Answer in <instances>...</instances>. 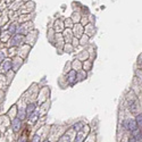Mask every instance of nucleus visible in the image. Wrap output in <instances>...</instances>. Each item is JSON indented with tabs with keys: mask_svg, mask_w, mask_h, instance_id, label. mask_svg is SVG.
I'll list each match as a JSON object with an SVG mask.
<instances>
[{
	"mask_svg": "<svg viewBox=\"0 0 142 142\" xmlns=\"http://www.w3.org/2000/svg\"><path fill=\"white\" fill-rule=\"evenodd\" d=\"M123 126L126 130L132 131V132H135L137 128V125H136V123H135V121H132V119H126V121H124Z\"/></svg>",
	"mask_w": 142,
	"mask_h": 142,
	"instance_id": "obj_1",
	"label": "nucleus"
},
{
	"mask_svg": "<svg viewBox=\"0 0 142 142\" xmlns=\"http://www.w3.org/2000/svg\"><path fill=\"white\" fill-rule=\"evenodd\" d=\"M34 8H35V5H34V3H32V1H27L25 5L21 7V10H22V12L27 13V14H28V13L33 12Z\"/></svg>",
	"mask_w": 142,
	"mask_h": 142,
	"instance_id": "obj_2",
	"label": "nucleus"
},
{
	"mask_svg": "<svg viewBox=\"0 0 142 142\" xmlns=\"http://www.w3.org/2000/svg\"><path fill=\"white\" fill-rule=\"evenodd\" d=\"M22 43H23V36L19 35V34H15L10 40V45H14V47L22 44Z\"/></svg>",
	"mask_w": 142,
	"mask_h": 142,
	"instance_id": "obj_3",
	"label": "nucleus"
},
{
	"mask_svg": "<svg viewBox=\"0 0 142 142\" xmlns=\"http://www.w3.org/2000/svg\"><path fill=\"white\" fill-rule=\"evenodd\" d=\"M76 76H77V73H76V71H74V69H72V71L67 74V81H68V83L71 85H73L74 83L76 82Z\"/></svg>",
	"mask_w": 142,
	"mask_h": 142,
	"instance_id": "obj_4",
	"label": "nucleus"
},
{
	"mask_svg": "<svg viewBox=\"0 0 142 142\" xmlns=\"http://www.w3.org/2000/svg\"><path fill=\"white\" fill-rule=\"evenodd\" d=\"M13 67V62L10 59H5L3 63V71L4 72H8L9 69H12Z\"/></svg>",
	"mask_w": 142,
	"mask_h": 142,
	"instance_id": "obj_5",
	"label": "nucleus"
},
{
	"mask_svg": "<svg viewBox=\"0 0 142 142\" xmlns=\"http://www.w3.org/2000/svg\"><path fill=\"white\" fill-rule=\"evenodd\" d=\"M31 28H32V23H31V22H27V23L22 24V26H21V33L26 34L28 30H31Z\"/></svg>",
	"mask_w": 142,
	"mask_h": 142,
	"instance_id": "obj_6",
	"label": "nucleus"
},
{
	"mask_svg": "<svg viewBox=\"0 0 142 142\" xmlns=\"http://www.w3.org/2000/svg\"><path fill=\"white\" fill-rule=\"evenodd\" d=\"M23 6V0H15L13 4H10V9L13 10H17Z\"/></svg>",
	"mask_w": 142,
	"mask_h": 142,
	"instance_id": "obj_7",
	"label": "nucleus"
},
{
	"mask_svg": "<svg viewBox=\"0 0 142 142\" xmlns=\"http://www.w3.org/2000/svg\"><path fill=\"white\" fill-rule=\"evenodd\" d=\"M21 126H22V122L19 118H15L14 121H13V130H14L15 132H18Z\"/></svg>",
	"mask_w": 142,
	"mask_h": 142,
	"instance_id": "obj_8",
	"label": "nucleus"
},
{
	"mask_svg": "<svg viewBox=\"0 0 142 142\" xmlns=\"http://www.w3.org/2000/svg\"><path fill=\"white\" fill-rule=\"evenodd\" d=\"M35 107H36V105L35 104H30L27 107H26V115L27 116H31L32 114L34 113V110H35Z\"/></svg>",
	"mask_w": 142,
	"mask_h": 142,
	"instance_id": "obj_9",
	"label": "nucleus"
},
{
	"mask_svg": "<svg viewBox=\"0 0 142 142\" xmlns=\"http://www.w3.org/2000/svg\"><path fill=\"white\" fill-rule=\"evenodd\" d=\"M83 140H84V134L81 132H78L77 134H76V139H75V142H83Z\"/></svg>",
	"mask_w": 142,
	"mask_h": 142,
	"instance_id": "obj_10",
	"label": "nucleus"
},
{
	"mask_svg": "<svg viewBox=\"0 0 142 142\" xmlns=\"http://www.w3.org/2000/svg\"><path fill=\"white\" fill-rule=\"evenodd\" d=\"M83 126H84V124H83L82 122H80V123L75 124V125L73 126V128H74V130H75V131H77V132H80V131H81V128H82Z\"/></svg>",
	"mask_w": 142,
	"mask_h": 142,
	"instance_id": "obj_11",
	"label": "nucleus"
},
{
	"mask_svg": "<svg viewBox=\"0 0 142 142\" xmlns=\"http://www.w3.org/2000/svg\"><path fill=\"white\" fill-rule=\"evenodd\" d=\"M16 30H17V25H16V24H13V25H10L9 32H8V33H10V34L16 33Z\"/></svg>",
	"mask_w": 142,
	"mask_h": 142,
	"instance_id": "obj_12",
	"label": "nucleus"
},
{
	"mask_svg": "<svg viewBox=\"0 0 142 142\" xmlns=\"http://www.w3.org/2000/svg\"><path fill=\"white\" fill-rule=\"evenodd\" d=\"M135 123H136L137 126L141 127V123H142V115H141V114H139V115L136 116V121H135Z\"/></svg>",
	"mask_w": 142,
	"mask_h": 142,
	"instance_id": "obj_13",
	"label": "nucleus"
},
{
	"mask_svg": "<svg viewBox=\"0 0 142 142\" xmlns=\"http://www.w3.org/2000/svg\"><path fill=\"white\" fill-rule=\"evenodd\" d=\"M59 142H69V136L68 135H66V134H64L59 139Z\"/></svg>",
	"mask_w": 142,
	"mask_h": 142,
	"instance_id": "obj_14",
	"label": "nucleus"
},
{
	"mask_svg": "<svg viewBox=\"0 0 142 142\" xmlns=\"http://www.w3.org/2000/svg\"><path fill=\"white\" fill-rule=\"evenodd\" d=\"M6 50H0V62L5 60V56H6Z\"/></svg>",
	"mask_w": 142,
	"mask_h": 142,
	"instance_id": "obj_15",
	"label": "nucleus"
},
{
	"mask_svg": "<svg viewBox=\"0 0 142 142\" xmlns=\"http://www.w3.org/2000/svg\"><path fill=\"white\" fill-rule=\"evenodd\" d=\"M65 25H66L67 27H72V26H73V22H72V19L71 18L66 19V21H65Z\"/></svg>",
	"mask_w": 142,
	"mask_h": 142,
	"instance_id": "obj_16",
	"label": "nucleus"
},
{
	"mask_svg": "<svg viewBox=\"0 0 142 142\" xmlns=\"http://www.w3.org/2000/svg\"><path fill=\"white\" fill-rule=\"evenodd\" d=\"M32 142H40V136H39L38 134L34 135L33 139H32Z\"/></svg>",
	"mask_w": 142,
	"mask_h": 142,
	"instance_id": "obj_17",
	"label": "nucleus"
},
{
	"mask_svg": "<svg viewBox=\"0 0 142 142\" xmlns=\"http://www.w3.org/2000/svg\"><path fill=\"white\" fill-rule=\"evenodd\" d=\"M33 115H34V116H33V117H32V118H31V122H33V123H34V122H35V121H36V119H38V117H39V115H38V114H36V113H34V114H33Z\"/></svg>",
	"mask_w": 142,
	"mask_h": 142,
	"instance_id": "obj_18",
	"label": "nucleus"
},
{
	"mask_svg": "<svg viewBox=\"0 0 142 142\" xmlns=\"http://www.w3.org/2000/svg\"><path fill=\"white\" fill-rule=\"evenodd\" d=\"M14 1H15V0H4V3H5L6 5H7V4H8V5H10V4H13Z\"/></svg>",
	"mask_w": 142,
	"mask_h": 142,
	"instance_id": "obj_19",
	"label": "nucleus"
},
{
	"mask_svg": "<svg viewBox=\"0 0 142 142\" xmlns=\"http://www.w3.org/2000/svg\"><path fill=\"white\" fill-rule=\"evenodd\" d=\"M73 67H74V71H75L76 67H77V68H80V67H81V64H78V63H77V64H76V63H74V64H73Z\"/></svg>",
	"mask_w": 142,
	"mask_h": 142,
	"instance_id": "obj_20",
	"label": "nucleus"
},
{
	"mask_svg": "<svg viewBox=\"0 0 142 142\" xmlns=\"http://www.w3.org/2000/svg\"><path fill=\"white\" fill-rule=\"evenodd\" d=\"M130 142H137V141H136V139H135L134 136H132V137L130 139Z\"/></svg>",
	"mask_w": 142,
	"mask_h": 142,
	"instance_id": "obj_21",
	"label": "nucleus"
},
{
	"mask_svg": "<svg viewBox=\"0 0 142 142\" xmlns=\"http://www.w3.org/2000/svg\"><path fill=\"white\" fill-rule=\"evenodd\" d=\"M74 45H77L78 44V40H77V39H74Z\"/></svg>",
	"mask_w": 142,
	"mask_h": 142,
	"instance_id": "obj_22",
	"label": "nucleus"
},
{
	"mask_svg": "<svg viewBox=\"0 0 142 142\" xmlns=\"http://www.w3.org/2000/svg\"><path fill=\"white\" fill-rule=\"evenodd\" d=\"M24 1H26V3H27V1H31V0H23V3Z\"/></svg>",
	"mask_w": 142,
	"mask_h": 142,
	"instance_id": "obj_23",
	"label": "nucleus"
},
{
	"mask_svg": "<svg viewBox=\"0 0 142 142\" xmlns=\"http://www.w3.org/2000/svg\"><path fill=\"white\" fill-rule=\"evenodd\" d=\"M44 142H50V141H48V140H47V141H44Z\"/></svg>",
	"mask_w": 142,
	"mask_h": 142,
	"instance_id": "obj_24",
	"label": "nucleus"
}]
</instances>
